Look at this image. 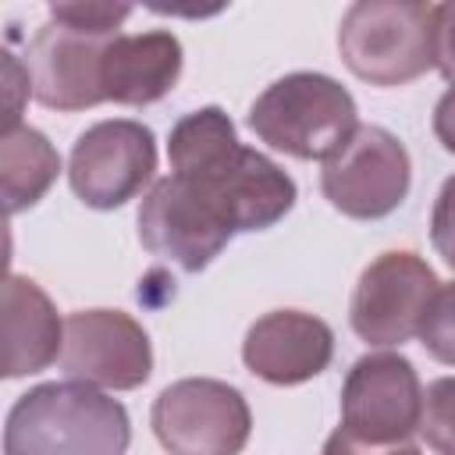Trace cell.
Wrapping results in <instances>:
<instances>
[{
  "label": "cell",
  "instance_id": "obj_1",
  "mask_svg": "<svg viewBox=\"0 0 455 455\" xmlns=\"http://www.w3.org/2000/svg\"><path fill=\"white\" fill-rule=\"evenodd\" d=\"M171 174L192 181L231 224V231H263L295 206V181L263 153L238 142L220 107L185 114L167 139Z\"/></svg>",
  "mask_w": 455,
  "mask_h": 455
},
{
  "label": "cell",
  "instance_id": "obj_2",
  "mask_svg": "<svg viewBox=\"0 0 455 455\" xmlns=\"http://www.w3.org/2000/svg\"><path fill=\"white\" fill-rule=\"evenodd\" d=\"M128 412L82 380H50L25 391L4 427V455H124Z\"/></svg>",
  "mask_w": 455,
  "mask_h": 455
},
{
  "label": "cell",
  "instance_id": "obj_3",
  "mask_svg": "<svg viewBox=\"0 0 455 455\" xmlns=\"http://www.w3.org/2000/svg\"><path fill=\"white\" fill-rule=\"evenodd\" d=\"M249 128L270 149L299 160H331L359 128L352 92L320 71L270 82L249 107Z\"/></svg>",
  "mask_w": 455,
  "mask_h": 455
},
{
  "label": "cell",
  "instance_id": "obj_4",
  "mask_svg": "<svg viewBox=\"0 0 455 455\" xmlns=\"http://www.w3.org/2000/svg\"><path fill=\"white\" fill-rule=\"evenodd\" d=\"M434 14L437 4L359 0L338 28L341 60L370 85H405L434 68Z\"/></svg>",
  "mask_w": 455,
  "mask_h": 455
},
{
  "label": "cell",
  "instance_id": "obj_5",
  "mask_svg": "<svg viewBox=\"0 0 455 455\" xmlns=\"http://www.w3.org/2000/svg\"><path fill=\"white\" fill-rule=\"evenodd\" d=\"M149 423L167 455H238L252 434L242 391L213 377H185L164 387Z\"/></svg>",
  "mask_w": 455,
  "mask_h": 455
},
{
  "label": "cell",
  "instance_id": "obj_6",
  "mask_svg": "<svg viewBox=\"0 0 455 455\" xmlns=\"http://www.w3.org/2000/svg\"><path fill=\"white\" fill-rule=\"evenodd\" d=\"M423 387L405 355L370 352L352 363L341 387V430L373 448L416 444Z\"/></svg>",
  "mask_w": 455,
  "mask_h": 455
},
{
  "label": "cell",
  "instance_id": "obj_7",
  "mask_svg": "<svg viewBox=\"0 0 455 455\" xmlns=\"http://www.w3.org/2000/svg\"><path fill=\"white\" fill-rule=\"evenodd\" d=\"M412 164L398 135L380 124H359L352 139L323 160L320 188L334 210L355 220H377L409 196Z\"/></svg>",
  "mask_w": 455,
  "mask_h": 455
},
{
  "label": "cell",
  "instance_id": "obj_8",
  "mask_svg": "<svg viewBox=\"0 0 455 455\" xmlns=\"http://www.w3.org/2000/svg\"><path fill=\"white\" fill-rule=\"evenodd\" d=\"M156 171V139L146 124L114 117L85 128L68 160L75 196L92 210H117L135 199Z\"/></svg>",
  "mask_w": 455,
  "mask_h": 455
},
{
  "label": "cell",
  "instance_id": "obj_9",
  "mask_svg": "<svg viewBox=\"0 0 455 455\" xmlns=\"http://www.w3.org/2000/svg\"><path fill=\"white\" fill-rule=\"evenodd\" d=\"M231 235L235 231L220 210L178 174L153 181L139 206V242L185 274L206 270L231 242Z\"/></svg>",
  "mask_w": 455,
  "mask_h": 455
},
{
  "label": "cell",
  "instance_id": "obj_10",
  "mask_svg": "<svg viewBox=\"0 0 455 455\" xmlns=\"http://www.w3.org/2000/svg\"><path fill=\"white\" fill-rule=\"evenodd\" d=\"M437 277L409 249L380 252L363 274L352 291L348 320L352 331L370 345H402L419 334V323L437 295Z\"/></svg>",
  "mask_w": 455,
  "mask_h": 455
},
{
  "label": "cell",
  "instance_id": "obj_11",
  "mask_svg": "<svg viewBox=\"0 0 455 455\" xmlns=\"http://www.w3.org/2000/svg\"><path fill=\"white\" fill-rule=\"evenodd\" d=\"M64 373L71 380L132 391L153 373V348L142 323L121 309H78L64 320Z\"/></svg>",
  "mask_w": 455,
  "mask_h": 455
},
{
  "label": "cell",
  "instance_id": "obj_12",
  "mask_svg": "<svg viewBox=\"0 0 455 455\" xmlns=\"http://www.w3.org/2000/svg\"><path fill=\"white\" fill-rule=\"evenodd\" d=\"M110 39V32H85L53 18L39 25L25 53L36 100L50 110H89L107 103L100 85V60Z\"/></svg>",
  "mask_w": 455,
  "mask_h": 455
},
{
  "label": "cell",
  "instance_id": "obj_13",
  "mask_svg": "<svg viewBox=\"0 0 455 455\" xmlns=\"http://www.w3.org/2000/svg\"><path fill=\"white\" fill-rule=\"evenodd\" d=\"M334 355L331 327L302 309H274L259 316L242 341L245 366L267 384H306L327 370Z\"/></svg>",
  "mask_w": 455,
  "mask_h": 455
},
{
  "label": "cell",
  "instance_id": "obj_14",
  "mask_svg": "<svg viewBox=\"0 0 455 455\" xmlns=\"http://www.w3.org/2000/svg\"><path fill=\"white\" fill-rule=\"evenodd\" d=\"M181 75V43L174 32L153 28L139 36H114L100 60L103 100L146 107L164 100Z\"/></svg>",
  "mask_w": 455,
  "mask_h": 455
},
{
  "label": "cell",
  "instance_id": "obj_15",
  "mask_svg": "<svg viewBox=\"0 0 455 455\" xmlns=\"http://www.w3.org/2000/svg\"><path fill=\"white\" fill-rule=\"evenodd\" d=\"M4 377H28L46 370L64 352V320L57 316L50 295L21 277L7 274L4 281Z\"/></svg>",
  "mask_w": 455,
  "mask_h": 455
},
{
  "label": "cell",
  "instance_id": "obj_16",
  "mask_svg": "<svg viewBox=\"0 0 455 455\" xmlns=\"http://www.w3.org/2000/svg\"><path fill=\"white\" fill-rule=\"evenodd\" d=\"M60 174V156L50 139L28 124H18L0 135V188L7 213L36 206Z\"/></svg>",
  "mask_w": 455,
  "mask_h": 455
},
{
  "label": "cell",
  "instance_id": "obj_17",
  "mask_svg": "<svg viewBox=\"0 0 455 455\" xmlns=\"http://www.w3.org/2000/svg\"><path fill=\"white\" fill-rule=\"evenodd\" d=\"M419 437L437 455H455V377H437L423 391Z\"/></svg>",
  "mask_w": 455,
  "mask_h": 455
},
{
  "label": "cell",
  "instance_id": "obj_18",
  "mask_svg": "<svg viewBox=\"0 0 455 455\" xmlns=\"http://www.w3.org/2000/svg\"><path fill=\"white\" fill-rule=\"evenodd\" d=\"M419 341L437 363L455 366V281L437 288V295L419 323Z\"/></svg>",
  "mask_w": 455,
  "mask_h": 455
},
{
  "label": "cell",
  "instance_id": "obj_19",
  "mask_svg": "<svg viewBox=\"0 0 455 455\" xmlns=\"http://www.w3.org/2000/svg\"><path fill=\"white\" fill-rule=\"evenodd\" d=\"M132 7L128 4H53L50 18L64 21L71 28H85V32H110L117 36V28L128 21Z\"/></svg>",
  "mask_w": 455,
  "mask_h": 455
},
{
  "label": "cell",
  "instance_id": "obj_20",
  "mask_svg": "<svg viewBox=\"0 0 455 455\" xmlns=\"http://www.w3.org/2000/svg\"><path fill=\"white\" fill-rule=\"evenodd\" d=\"M430 242L437 249V256L455 270V178H448L434 199V213H430Z\"/></svg>",
  "mask_w": 455,
  "mask_h": 455
},
{
  "label": "cell",
  "instance_id": "obj_21",
  "mask_svg": "<svg viewBox=\"0 0 455 455\" xmlns=\"http://www.w3.org/2000/svg\"><path fill=\"white\" fill-rule=\"evenodd\" d=\"M434 68L455 85V4H437V14H434Z\"/></svg>",
  "mask_w": 455,
  "mask_h": 455
},
{
  "label": "cell",
  "instance_id": "obj_22",
  "mask_svg": "<svg viewBox=\"0 0 455 455\" xmlns=\"http://www.w3.org/2000/svg\"><path fill=\"white\" fill-rule=\"evenodd\" d=\"M4 85H7V114H4V132L18 128V117H21V96L32 89V78H28V68L18 64L14 53H4Z\"/></svg>",
  "mask_w": 455,
  "mask_h": 455
},
{
  "label": "cell",
  "instance_id": "obj_23",
  "mask_svg": "<svg viewBox=\"0 0 455 455\" xmlns=\"http://www.w3.org/2000/svg\"><path fill=\"white\" fill-rule=\"evenodd\" d=\"M323 455H419L416 444H398V448H373V444H363L355 437H348L341 427L323 441Z\"/></svg>",
  "mask_w": 455,
  "mask_h": 455
},
{
  "label": "cell",
  "instance_id": "obj_24",
  "mask_svg": "<svg viewBox=\"0 0 455 455\" xmlns=\"http://www.w3.org/2000/svg\"><path fill=\"white\" fill-rule=\"evenodd\" d=\"M434 135L448 153H455V85L434 107Z\"/></svg>",
  "mask_w": 455,
  "mask_h": 455
}]
</instances>
